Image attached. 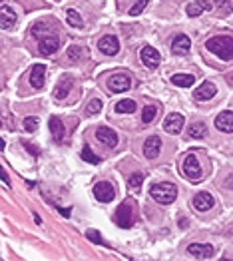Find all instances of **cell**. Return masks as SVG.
I'll return each instance as SVG.
<instances>
[{
	"label": "cell",
	"mask_w": 233,
	"mask_h": 261,
	"mask_svg": "<svg viewBox=\"0 0 233 261\" xmlns=\"http://www.w3.org/2000/svg\"><path fill=\"white\" fill-rule=\"evenodd\" d=\"M205 48L225 62L233 60V38L229 36H213L205 42Z\"/></svg>",
	"instance_id": "1"
},
{
	"label": "cell",
	"mask_w": 233,
	"mask_h": 261,
	"mask_svg": "<svg viewBox=\"0 0 233 261\" xmlns=\"http://www.w3.org/2000/svg\"><path fill=\"white\" fill-rule=\"evenodd\" d=\"M149 196H151L155 201H158V203L168 205V203H171V201L177 197V190H175L173 184H169V181H162V184H153V186H151Z\"/></svg>",
	"instance_id": "2"
},
{
	"label": "cell",
	"mask_w": 233,
	"mask_h": 261,
	"mask_svg": "<svg viewBox=\"0 0 233 261\" xmlns=\"http://www.w3.org/2000/svg\"><path fill=\"white\" fill-rule=\"evenodd\" d=\"M181 170H184V175L193 181V184H197V181H201V168H199V162L193 153H188L184 158V166H181Z\"/></svg>",
	"instance_id": "3"
},
{
	"label": "cell",
	"mask_w": 233,
	"mask_h": 261,
	"mask_svg": "<svg viewBox=\"0 0 233 261\" xmlns=\"http://www.w3.org/2000/svg\"><path fill=\"white\" fill-rule=\"evenodd\" d=\"M98 48H100L102 54H106V56H116L118 52H120V40H118L114 34H106V36H102V38H100Z\"/></svg>",
	"instance_id": "4"
},
{
	"label": "cell",
	"mask_w": 233,
	"mask_h": 261,
	"mask_svg": "<svg viewBox=\"0 0 233 261\" xmlns=\"http://www.w3.org/2000/svg\"><path fill=\"white\" fill-rule=\"evenodd\" d=\"M94 197L102 203H110L116 197V192H114L110 181H98V184L94 186Z\"/></svg>",
	"instance_id": "5"
},
{
	"label": "cell",
	"mask_w": 233,
	"mask_h": 261,
	"mask_svg": "<svg viewBox=\"0 0 233 261\" xmlns=\"http://www.w3.org/2000/svg\"><path fill=\"white\" fill-rule=\"evenodd\" d=\"M38 48H40V54L52 56L58 52L60 44H58V38L54 34H46V36H38Z\"/></svg>",
	"instance_id": "6"
},
{
	"label": "cell",
	"mask_w": 233,
	"mask_h": 261,
	"mask_svg": "<svg viewBox=\"0 0 233 261\" xmlns=\"http://www.w3.org/2000/svg\"><path fill=\"white\" fill-rule=\"evenodd\" d=\"M114 221H116L122 229H127L129 225H132V203H129V201L120 203L118 212H116V216H114Z\"/></svg>",
	"instance_id": "7"
},
{
	"label": "cell",
	"mask_w": 233,
	"mask_h": 261,
	"mask_svg": "<svg viewBox=\"0 0 233 261\" xmlns=\"http://www.w3.org/2000/svg\"><path fill=\"white\" fill-rule=\"evenodd\" d=\"M140 58H142V62H144V64H146L149 70L158 68V66H160V60H162L160 52L155 50V48H151V46H144V48H142V52H140Z\"/></svg>",
	"instance_id": "8"
},
{
	"label": "cell",
	"mask_w": 233,
	"mask_h": 261,
	"mask_svg": "<svg viewBox=\"0 0 233 261\" xmlns=\"http://www.w3.org/2000/svg\"><path fill=\"white\" fill-rule=\"evenodd\" d=\"M108 86H110V90L114 94H122L126 90H129V86H132V80H129V76H126V74H116V76L110 78Z\"/></svg>",
	"instance_id": "9"
},
{
	"label": "cell",
	"mask_w": 233,
	"mask_h": 261,
	"mask_svg": "<svg viewBox=\"0 0 233 261\" xmlns=\"http://www.w3.org/2000/svg\"><path fill=\"white\" fill-rule=\"evenodd\" d=\"M16 20H18V16H16V12L10 6H6V4L0 6V28H2V30L14 28Z\"/></svg>",
	"instance_id": "10"
},
{
	"label": "cell",
	"mask_w": 233,
	"mask_h": 261,
	"mask_svg": "<svg viewBox=\"0 0 233 261\" xmlns=\"http://www.w3.org/2000/svg\"><path fill=\"white\" fill-rule=\"evenodd\" d=\"M188 253L195 259H212L213 257V247L210 243H191L188 247Z\"/></svg>",
	"instance_id": "11"
},
{
	"label": "cell",
	"mask_w": 233,
	"mask_h": 261,
	"mask_svg": "<svg viewBox=\"0 0 233 261\" xmlns=\"http://www.w3.org/2000/svg\"><path fill=\"white\" fill-rule=\"evenodd\" d=\"M213 203H215V199H213V196H212L210 192H199V194H195V197H193V207H195L197 212L212 210Z\"/></svg>",
	"instance_id": "12"
},
{
	"label": "cell",
	"mask_w": 233,
	"mask_h": 261,
	"mask_svg": "<svg viewBox=\"0 0 233 261\" xmlns=\"http://www.w3.org/2000/svg\"><path fill=\"white\" fill-rule=\"evenodd\" d=\"M190 48H191V42H190V38L186 34H177L173 38V42H171V52H173V54H177V56L190 54Z\"/></svg>",
	"instance_id": "13"
},
{
	"label": "cell",
	"mask_w": 233,
	"mask_h": 261,
	"mask_svg": "<svg viewBox=\"0 0 233 261\" xmlns=\"http://www.w3.org/2000/svg\"><path fill=\"white\" fill-rule=\"evenodd\" d=\"M184 116L181 114H177V112H173V114H169L168 118H166V122H164V128H166V132L168 134H179L181 132V128H184Z\"/></svg>",
	"instance_id": "14"
},
{
	"label": "cell",
	"mask_w": 233,
	"mask_h": 261,
	"mask_svg": "<svg viewBox=\"0 0 233 261\" xmlns=\"http://www.w3.org/2000/svg\"><path fill=\"white\" fill-rule=\"evenodd\" d=\"M160 152H162V140L158 136H149L146 140V144H144V155L149 158V160H153V158H158L160 155Z\"/></svg>",
	"instance_id": "15"
},
{
	"label": "cell",
	"mask_w": 233,
	"mask_h": 261,
	"mask_svg": "<svg viewBox=\"0 0 233 261\" xmlns=\"http://www.w3.org/2000/svg\"><path fill=\"white\" fill-rule=\"evenodd\" d=\"M96 138L108 148H116L118 146V134L114 132L112 128H98L96 132Z\"/></svg>",
	"instance_id": "16"
},
{
	"label": "cell",
	"mask_w": 233,
	"mask_h": 261,
	"mask_svg": "<svg viewBox=\"0 0 233 261\" xmlns=\"http://www.w3.org/2000/svg\"><path fill=\"white\" fill-rule=\"evenodd\" d=\"M215 128L219 130V132L233 134V112H221L215 118Z\"/></svg>",
	"instance_id": "17"
},
{
	"label": "cell",
	"mask_w": 233,
	"mask_h": 261,
	"mask_svg": "<svg viewBox=\"0 0 233 261\" xmlns=\"http://www.w3.org/2000/svg\"><path fill=\"white\" fill-rule=\"evenodd\" d=\"M215 92H217V88H215V84H213V82H203L199 88H195L193 98H195V100H199V102H203V100L213 98V96H215Z\"/></svg>",
	"instance_id": "18"
},
{
	"label": "cell",
	"mask_w": 233,
	"mask_h": 261,
	"mask_svg": "<svg viewBox=\"0 0 233 261\" xmlns=\"http://www.w3.org/2000/svg\"><path fill=\"white\" fill-rule=\"evenodd\" d=\"M44 78H46V66L44 64H34L32 72H30V84L36 90H40L44 86Z\"/></svg>",
	"instance_id": "19"
},
{
	"label": "cell",
	"mask_w": 233,
	"mask_h": 261,
	"mask_svg": "<svg viewBox=\"0 0 233 261\" xmlns=\"http://www.w3.org/2000/svg\"><path fill=\"white\" fill-rule=\"evenodd\" d=\"M50 132H52V138H54L56 142H62L66 138V130H64V124L62 120H58L56 116L50 118Z\"/></svg>",
	"instance_id": "20"
},
{
	"label": "cell",
	"mask_w": 233,
	"mask_h": 261,
	"mask_svg": "<svg viewBox=\"0 0 233 261\" xmlns=\"http://www.w3.org/2000/svg\"><path fill=\"white\" fill-rule=\"evenodd\" d=\"M212 2L210 0H195V2H191L188 6V16H199L203 10H212Z\"/></svg>",
	"instance_id": "21"
},
{
	"label": "cell",
	"mask_w": 233,
	"mask_h": 261,
	"mask_svg": "<svg viewBox=\"0 0 233 261\" xmlns=\"http://www.w3.org/2000/svg\"><path fill=\"white\" fill-rule=\"evenodd\" d=\"M171 82H173V86H179V88H190V86H193L195 78L191 74H173Z\"/></svg>",
	"instance_id": "22"
},
{
	"label": "cell",
	"mask_w": 233,
	"mask_h": 261,
	"mask_svg": "<svg viewBox=\"0 0 233 261\" xmlns=\"http://www.w3.org/2000/svg\"><path fill=\"white\" fill-rule=\"evenodd\" d=\"M205 136H207V128H205V124L195 122V124L190 126L188 138H191V140H201V138H205Z\"/></svg>",
	"instance_id": "23"
},
{
	"label": "cell",
	"mask_w": 233,
	"mask_h": 261,
	"mask_svg": "<svg viewBox=\"0 0 233 261\" xmlns=\"http://www.w3.org/2000/svg\"><path fill=\"white\" fill-rule=\"evenodd\" d=\"M118 114H132V112H136V102L134 100H120L118 104H116V108H114Z\"/></svg>",
	"instance_id": "24"
},
{
	"label": "cell",
	"mask_w": 233,
	"mask_h": 261,
	"mask_svg": "<svg viewBox=\"0 0 233 261\" xmlns=\"http://www.w3.org/2000/svg\"><path fill=\"white\" fill-rule=\"evenodd\" d=\"M66 22L72 26V28H84V20H82V16L78 14L74 8L66 10Z\"/></svg>",
	"instance_id": "25"
},
{
	"label": "cell",
	"mask_w": 233,
	"mask_h": 261,
	"mask_svg": "<svg viewBox=\"0 0 233 261\" xmlns=\"http://www.w3.org/2000/svg\"><path fill=\"white\" fill-rule=\"evenodd\" d=\"M70 90H72V80H70V78H62V82L56 86L54 96H56L58 100H62V98H66V96L70 94Z\"/></svg>",
	"instance_id": "26"
},
{
	"label": "cell",
	"mask_w": 233,
	"mask_h": 261,
	"mask_svg": "<svg viewBox=\"0 0 233 261\" xmlns=\"http://www.w3.org/2000/svg\"><path fill=\"white\" fill-rule=\"evenodd\" d=\"M142 184H144V175L142 174H132L127 177V188L132 190L134 194H140L142 192Z\"/></svg>",
	"instance_id": "27"
},
{
	"label": "cell",
	"mask_w": 233,
	"mask_h": 261,
	"mask_svg": "<svg viewBox=\"0 0 233 261\" xmlns=\"http://www.w3.org/2000/svg\"><path fill=\"white\" fill-rule=\"evenodd\" d=\"M82 160H84V162H88V164H94V166H96V164H100V158H98V155L92 152V148H90L88 144H86V146H84V150H82Z\"/></svg>",
	"instance_id": "28"
},
{
	"label": "cell",
	"mask_w": 233,
	"mask_h": 261,
	"mask_svg": "<svg viewBox=\"0 0 233 261\" xmlns=\"http://www.w3.org/2000/svg\"><path fill=\"white\" fill-rule=\"evenodd\" d=\"M155 116H158V108H155V106H146L144 114H142V122L144 124H151L155 120Z\"/></svg>",
	"instance_id": "29"
},
{
	"label": "cell",
	"mask_w": 233,
	"mask_h": 261,
	"mask_svg": "<svg viewBox=\"0 0 233 261\" xmlns=\"http://www.w3.org/2000/svg\"><path fill=\"white\" fill-rule=\"evenodd\" d=\"M68 58L74 60V62L82 60V58H84V50H82L80 46H70V48H68Z\"/></svg>",
	"instance_id": "30"
},
{
	"label": "cell",
	"mask_w": 233,
	"mask_h": 261,
	"mask_svg": "<svg viewBox=\"0 0 233 261\" xmlns=\"http://www.w3.org/2000/svg\"><path fill=\"white\" fill-rule=\"evenodd\" d=\"M38 118L36 116H28V118H24V130L26 132H36L38 130Z\"/></svg>",
	"instance_id": "31"
},
{
	"label": "cell",
	"mask_w": 233,
	"mask_h": 261,
	"mask_svg": "<svg viewBox=\"0 0 233 261\" xmlns=\"http://www.w3.org/2000/svg\"><path fill=\"white\" fill-rule=\"evenodd\" d=\"M148 2L149 0H136V4L129 8V16H138V14H142L144 12V8L148 6Z\"/></svg>",
	"instance_id": "32"
},
{
	"label": "cell",
	"mask_w": 233,
	"mask_h": 261,
	"mask_svg": "<svg viewBox=\"0 0 233 261\" xmlns=\"http://www.w3.org/2000/svg\"><path fill=\"white\" fill-rule=\"evenodd\" d=\"M100 110H102V102H100L98 98H94V100L88 104V110H86V112H88V116H96Z\"/></svg>",
	"instance_id": "33"
},
{
	"label": "cell",
	"mask_w": 233,
	"mask_h": 261,
	"mask_svg": "<svg viewBox=\"0 0 233 261\" xmlns=\"http://www.w3.org/2000/svg\"><path fill=\"white\" fill-rule=\"evenodd\" d=\"M86 236H88V239H92V241H94V243H98V245H106V243H104V239H102V236H100L98 231H92V229H90V231L86 233Z\"/></svg>",
	"instance_id": "34"
},
{
	"label": "cell",
	"mask_w": 233,
	"mask_h": 261,
	"mask_svg": "<svg viewBox=\"0 0 233 261\" xmlns=\"http://www.w3.org/2000/svg\"><path fill=\"white\" fill-rule=\"evenodd\" d=\"M221 2H225V0H217V4H221ZM231 8H233V4H231V2H227V6L223 8V12H229Z\"/></svg>",
	"instance_id": "35"
},
{
	"label": "cell",
	"mask_w": 233,
	"mask_h": 261,
	"mask_svg": "<svg viewBox=\"0 0 233 261\" xmlns=\"http://www.w3.org/2000/svg\"><path fill=\"white\" fill-rule=\"evenodd\" d=\"M2 181H4V186L10 188V179H8V174H6V172H2Z\"/></svg>",
	"instance_id": "36"
},
{
	"label": "cell",
	"mask_w": 233,
	"mask_h": 261,
	"mask_svg": "<svg viewBox=\"0 0 233 261\" xmlns=\"http://www.w3.org/2000/svg\"><path fill=\"white\" fill-rule=\"evenodd\" d=\"M24 146H26V150H28V152H32L34 155H38V150H36V148H32L30 144H24Z\"/></svg>",
	"instance_id": "37"
},
{
	"label": "cell",
	"mask_w": 233,
	"mask_h": 261,
	"mask_svg": "<svg viewBox=\"0 0 233 261\" xmlns=\"http://www.w3.org/2000/svg\"><path fill=\"white\" fill-rule=\"evenodd\" d=\"M179 227L186 229V227H188V219H179Z\"/></svg>",
	"instance_id": "38"
},
{
	"label": "cell",
	"mask_w": 233,
	"mask_h": 261,
	"mask_svg": "<svg viewBox=\"0 0 233 261\" xmlns=\"http://www.w3.org/2000/svg\"><path fill=\"white\" fill-rule=\"evenodd\" d=\"M60 214H62L64 218H68V216H70V210H62V207H60Z\"/></svg>",
	"instance_id": "39"
},
{
	"label": "cell",
	"mask_w": 233,
	"mask_h": 261,
	"mask_svg": "<svg viewBox=\"0 0 233 261\" xmlns=\"http://www.w3.org/2000/svg\"><path fill=\"white\" fill-rule=\"evenodd\" d=\"M34 221H36V223H42V219H40V216H38V214H34Z\"/></svg>",
	"instance_id": "40"
}]
</instances>
